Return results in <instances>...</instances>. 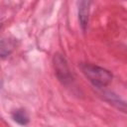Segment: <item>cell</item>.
<instances>
[{
	"mask_svg": "<svg viewBox=\"0 0 127 127\" xmlns=\"http://www.w3.org/2000/svg\"><path fill=\"white\" fill-rule=\"evenodd\" d=\"M80 67L84 75L95 86L98 87L106 86L112 80V74L103 67L90 64H81Z\"/></svg>",
	"mask_w": 127,
	"mask_h": 127,
	"instance_id": "6da1fadb",
	"label": "cell"
},
{
	"mask_svg": "<svg viewBox=\"0 0 127 127\" xmlns=\"http://www.w3.org/2000/svg\"><path fill=\"white\" fill-rule=\"evenodd\" d=\"M14 49V43L11 40H2L0 41V57L5 58L11 54Z\"/></svg>",
	"mask_w": 127,
	"mask_h": 127,
	"instance_id": "5b68a950",
	"label": "cell"
},
{
	"mask_svg": "<svg viewBox=\"0 0 127 127\" xmlns=\"http://www.w3.org/2000/svg\"><path fill=\"white\" fill-rule=\"evenodd\" d=\"M12 118L20 125H27L29 123V116L24 109H17L12 113Z\"/></svg>",
	"mask_w": 127,
	"mask_h": 127,
	"instance_id": "277c9868",
	"label": "cell"
},
{
	"mask_svg": "<svg viewBox=\"0 0 127 127\" xmlns=\"http://www.w3.org/2000/svg\"><path fill=\"white\" fill-rule=\"evenodd\" d=\"M2 85V75H1V69H0V87Z\"/></svg>",
	"mask_w": 127,
	"mask_h": 127,
	"instance_id": "8992f818",
	"label": "cell"
},
{
	"mask_svg": "<svg viewBox=\"0 0 127 127\" xmlns=\"http://www.w3.org/2000/svg\"><path fill=\"white\" fill-rule=\"evenodd\" d=\"M55 66H56V70H57V74L59 76V78L63 81H66V80H70V74H69V70L67 68L66 63L64 61V59L63 57H61L60 55H57L55 57Z\"/></svg>",
	"mask_w": 127,
	"mask_h": 127,
	"instance_id": "7a4b0ae2",
	"label": "cell"
},
{
	"mask_svg": "<svg viewBox=\"0 0 127 127\" xmlns=\"http://www.w3.org/2000/svg\"><path fill=\"white\" fill-rule=\"evenodd\" d=\"M0 26H1V24H0Z\"/></svg>",
	"mask_w": 127,
	"mask_h": 127,
	"instance_id": "52a82bcc",
	"label": "cell"
},
{
	"mask_svg": "<svg viewBox=\"0 0 127 127\" xmlns=\"http://www.w3.org/2000/svg\"><path fill=\"white\" fill-rule=\"evenodd\" d=\"M89 2L82 1L79 3V9H78V17L79 22L83 30H85L87 23H88V12H89Z\"/></svg>",
	"mask_w": 127,
	"mask_h": 127,
	"instance_id": "3957f363",
	"label": "cell"
}]
</instances>
